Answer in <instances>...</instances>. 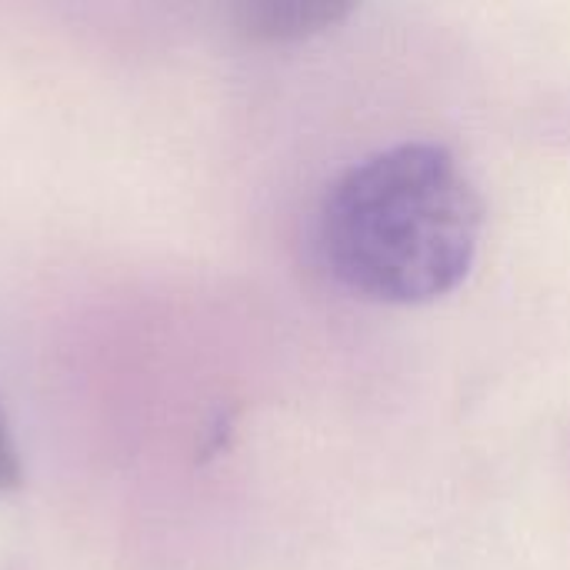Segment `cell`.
Wrapping results in <instances>:
<instances>
[{
	"instance_id": "obj_1",
	"label": "cell",
	"mask_w": 570,
	"mask_h": 570,
	"mask_svg": "<svg viewBox=\"0 0 570 570\" xmlns=\"http://www.w3.org/2000/svg\"><path fill=\"white\" fill-rule=\"evenodd\" d=\"M478 237V194L434 144H401L351 167L317 224L327 271L381 304H428L454 291L474 264Z\"/></svg>"
},
{
	"instance_id": "obj_2",
	"label": "cell",
	"mask_w": 570,
	"mask_h": 570,
	"mask_svg": "<svg viewBox=\"0 0 570 570\" xmlns=\"http://www.w3.org/2000/svg\"><path fill=\"white\" fill-rule=\"evenodd\" d=\"M347 13H351L347 3H327V0H264V3H247L240 10V23L247 33L261 40H291L324 30Z\"/></svg>"
},
{
	"instance_id": "obj_3",
	"label": "cell",
	"mask_w": 570,
	"mask_h": 570,
	"mask_svg": "<svg viewBox=\"0 0 570 570\" xmlns=\"http://www.w3.org/2000/svg\"><path fill=\"white\" fill-rule=\"evenodd\" d=\"M13 488H20V458L10 438L7 414L0 407V491H13Z\"/></svg>"
}]
</instances>
